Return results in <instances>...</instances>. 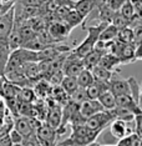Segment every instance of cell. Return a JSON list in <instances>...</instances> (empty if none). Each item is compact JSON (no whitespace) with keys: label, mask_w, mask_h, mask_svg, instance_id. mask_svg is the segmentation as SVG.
I'll return each instance as SVG.
<instances>
[{"label":"cell","mask_w":142,"mask_h":146,"mask_svg":"<svg viewBox=\"0 0 142 146\" xmlns=\"http://www.w3.org/2000/svg\"><path fill=\"white\" fill-rule=\"evenodd\" d=\"M107 24L105 23H98L96 25H90V26H84L87 31V36L85 38V40L81 42L77 48H75L74 50H71V52L75 56L82 59L84 56H86L92 49L95 48L96 42L98 41V36H100L101 31L105 29V26Z\"/></svg>","instance_id":"obj_1"},{"label":"cell","mask_w":142,"mask_h":146,"mask_svg":"<svg viewBox=\"0 0 142 146\" xmlns=\"http://www.w3.org/2000/svg\"><path fill=\"white\" fill-rule=\"evenodd\" d=\"M100 135V132L92 131L85 125L77 126V127H72V134L69 140L61 142L60 145H69V146H87L92 144L96 137Z\"/></svg>","instance_id":"obj_2"},{"label":"cell","mask_w":142,"mask_h":146,"mask_svg":"<svg viewBox=\"0 0 142 146\" xmlns=\"http://www.w3.org/2000/svg\"><path fill=\"white\" fill-rule=\"evenodd\" d=\"M112 120H115V117L112 115L111 110H102L100 112H97V114L90 116L89 119H86L85 126L92 131L101 132L106 126L111 124Z\"/></svg>","instance_id":"obj_3"},{"label":"cell","mask_w":142,"mask_h":146,"mask_svg":"<svg viewBox=\"0 0 142 146\" xmlns=\"http://www.w3.org/2000/svg\"><path fill=\"white\" fill-rule=\"evenodd\" d=\"M82 70H84L82 59L75 56L70 51V55L66 56L65 62H64V65H62V69H61L62 74L65 76H74V78H76Z\"/></svg>","instance_id":"obj_4"},{"label":"cell","mask_w":142,"mask_h":146,"mask_svg":"<svg viewBox=\"0 0 142 146\" xmlns=\"http://www.w3.org/2000/svg\"><path fill=\"white\" fill-rule=\"evenodd\" d=\"M57 136L56 129H52L49 125H40L36 130V140L40 146H52L55 142V139Z\"/></svg>","instance_id":"obj_5"},{"label":"cell","mask_w":142,"mask_h":146,"mask_svg":"<svg viewBox=\"0 0 142 146\" xmlns=\"http://www.w3.org/2000/svg\"><path fill=\"white\" fill-rule=\"evenodd\" d=\"M70 30L71 29L69 28L64 21H54L49 26L48 34L51 38L52 42H59V41L64 40L65 38H67Z\"/></svg>","instance_id":"obj_6"},{"label":"cell","mask_w":142,"mask_h":146,"mask_svg":"<svg viewBox=\"0 0 142 146\" xmlns=\"http://www.w3.org/2000/svg\"><path fill=\"white\" fill-rule=\"evenodd\" d=\"M102 110H104V108L97 100H85L79 105V112L85 119H89L90 116L97 114Z\"/></svg>","instance_id":"obj_7"},{"label":"cell","mask_w":142,"mask_h":146,"mask_svg":"<svg viewBox=\"0 0 142 146\" xmlns=\"http://www.w3.org/2000/svg\"><path fill=\"white\" fill-rule=\"evenodd\" d=\"M116 106L126 109V110L131 111L133 115L142 114L141 106L138 105L130 95H118V96H116Z\"/></svg>","instance_id":"obj_8"},{"label":"cell","mask_w":142,"mask_h":146,"mask_svg":"<svg viewBox=\"0 0 142 146\" xmlns=\"http://www.w3.org/2000/svg\"><path fill=\"white\" fill-rule=\"evenodd\" d=\"M108 90L115 96L118 95H130V84L127 79H114L108 81Z\"/></svg>","instance_id":"obj_9"},{"label":"cell","mask_w":142,"mask_h":146,"mask_svg":"<svg viewBox=\"0 0 142 146\" xmlns=\"http://www.w3.org/2000/svg\"><path fill=\"white\" fill-rule=\"evenodd\" d=\"M127 124H128V122L118 120V119L112 120L111 124L108 125V126H110L111 135L114 136L115 139H117V140H121V139H124L125 136L130 135V129H128Z\"/></svg>","instance_id":"obj_10"},{"label":"cell","mask_w":142,"mask_h":146,"mask_svg":"<svg viewBox=\"0 0 142 146\" xmlns=\"http://www.w3.org/2000/svg\"><path fill=\"white\" fill-rule=\"evenodd\" d=\"M106 90H108V82L94 80V82L90 86L85 89V94H86L87 100H97L98 96Z\"/></svg>","instance_id":"obj_11"},{"label":"cell","mask_w":142,"mask_h":146,"mask_svg":"<svg viewBox=\"0 0 142 146\" xmlns=\"http://www.w3.org/2000/svg\"><path fill=\"white\" fill-rule=\"evenodd\" d=\"M14 130H16L22 136V139L26 140V139L31 137L32 134H34V130L31 129V125L29 122L28 117H24V116H20V117H16L14 121Z\"/></svg>","instance_id":"obj_12"},{"label":"cell","mask_w":142,"mask_h":146,"mask_svg":"<svg viewBox=\"0 0 142 146\" xmlns=\"http://www.w3.org/2000/svg\"><path fill=\"white\" fill-rule=\"evenodd\" d=\"M94 8L95 6H94V1H92V0H77V1H74V4H72V9H74L84 20L89 16V14L94 10Z\"/></svg>","instance_id":"obj_13"},{"label":"cell","mask_w":142,"mask_h":146,"mask_svg":"<svg viewBox=\"0 0 142 146\" xmlns=\"http://www.w3.org/2000/svg\"><path fill=\"white\" fill-rule=\"evenodd\" d=\"M98 65L114 72L115 69H116L118 65H121V62H120V59H118L116 55L110 54V52H105V54L101 56Z\"/></svg>","instance_id":"obj_14"},{"label":"cell","mask_w":142,"mask_h":146,"mask_svg":"<svg viewBox=\"0 0 142 146\" xmlns=\"http://www.w3.org/2000/svg\"><path fill=\"white\" fill-rule=\"evenodd\" d=\"M91 74L94 76V80L102 81V82H108L114 78V72L107 70V69H105V68H102L100 65H96L95 68H92Z\"/></svg>","instance_id":"obj_15"},{"label":"cell","mask_w":142,"mask_h":146,"mask_svg":"<svg viewBox=\"0 0 142 146\" xmlns=\"http://www.w3.org/2000/svg\"><path fill=\"white\" fill-rule=\"evenodd\" d=\"M97 101L101 104L104 108V110H112L116 108V96H115L110 90L104 91L102 94L98 96Z\"/></svg>","instance_id":"obj_16"},{"label":"cell","mask_w":142,"mask_h":146,"mask_svg":"<svg viewBox=\"0 0 142 146\" xmlns=\"http://www.w3.org/2000/svg\"><path fill=\"white\" fill-rule=\"evenodd\" d=\"M19 91H20V88L18 85L13 84L5 79L4 84L1 86V90H0V95L4 96V99H16Z\"/></svg>","instance_id":"obj_17"},{"label":"cell","mask_w":142,"mask_h":146,"mask_svg":"<svg viewBox=\"0 0 142 146\" xmlns=\"http://www.w3.org/2000/svg\"><path fill=\"white\" fill-rule=\"evenodd\" d=\"M61 119H62V115H61V109L59 108H52L48 114V119H46V125L51 126L52 129H56L57 130L61 125Z\"/></svg>","instance_id":"obj_18"},{"label":"cell","mask_w":142,"mask_h":146,"mask_svg":"<svg viewBox=\"0 0 142 146\" xmlns=\"http://www.w3.org/2000/svg\"><path fill=\"white\" fill-rule=\"evenodd\" d=\"M60 84H61L62 91H64L67 96L72 95L75 91H76V89L79 88L76 78H74V76H64Z\"/></svg>","instance_id":"obj_19"},{"label":"cell","mask_w":142,"mask_h":146,"mask_svg":"<svg viewBox=\"0 0 142 146\" xmlns=\"http://www.w3.org/2000/svg\"><path fill=\"white\" fill-rule=\"evenodd\" d=\"M62 20H64V23H65V24L67 25L70 29L76 28V26H79L80 24H82V23H84V19H82L81 16L79 15L72 8L69 9V11L66 13L65 18L62 19Z\"/></svg>","instance_id":"obj_20"},{"label":"cell","mask_w":142,"mask_h":146,"mask_svg":"<svg viewBox=\"0 0 142 146\" xmlns=\"http://www.w3.org/2000/svg\"><path fill=\"white\" fill-rule=\"evenodd\" d=\"M117 34H118V29H116L112 24H107L104 30L101 31L100 36H98V41H102V42L112 41L117 38Z\"/></svg>","instance_id":"obj_21"},{"label":"cell","mask_w":142,"mask_h":146,"mask_svg":"<svg viewBox=\"0 0 142 146\" xmlns=\"http://www.w3.org/2000/svg\"><path fill=\"white\" fill-rule=\"evenodd\" d=\"M76 81H77L79 88L86 89L87 86H90L92 82H94V76L91 74V70L84 69V70L76 76Z\"/></svg>","instance_id":"obj_22"},{"label":"cell","mask_w":142,"mask_h":146,"mask_svg":"<svg viewBox=\"0 0 142 146\" xmlns=\"http://www.w3.org/2000/svg\"><path fill=\"white\" fill-rule=\"evenodd\" d=\"M111 112H112V115H114L115 119H118V120L126 121V122H132L135 119V115L132 114L131 111H128L124 108H118V106H116L115 109H112Z\"/></svg>","instance_id":"obj_23"},{"label":"cell","mask_w":142,"mask_h":146,"mask_svg":"<svg viewBox=\"0 0 142 146\" xmlns=\"http://www.w3.org/2000/svg\"><path fill=\"white\" fill-rule=\"evenodd\" d=\"M115 11H112L108 6L104 5L97 10V20L98 23H105V24H111L112 16H114Z\"/></svg>","instance_id":"obj_24"},{"label":"cell","mask_w":142,"mask_h":146,"mask_svg":"<svg viewBox=\"0 0 142 146\" xmlns=\"http://www.w3.org/2000/svg\"><path fill=\"white\" fill-rule=\"evenodd\" d=\"M116 40L122 42V44H133V30L128 26L118 30Z\"/></svg>","instance_id":"obj_25"},{"label":"cell","mask_w":142,"mask_h":146,"mask_svg":"<svg viewBox=\"0 0 142 146\" xmlns=\"http://www.w3.org/2000/svg\"><path fill=\"white\" fill-rule=\"evenodd\" d=\"M127 81H128V84H130V96L137 102L138 105H140V96H141V86H140V84H138V82L136 81V79L132 78V76L127 79Z\"/></svg>","instance_id":"obj_26"},{"label":"cell","mask_w":142,"mask_h":146,"mask_svg":"<svg viewBox=\"0 0 142 146\" xmlns=\"http://www.w3.org/2000/svg\"><path fill=\"white\" fill-rule=\"evenodd\" d=\"M34 99H35V94L31 89L20 88V91H19L16 100H19V102H22V104H31L34 101Z\"/></svg>","instance_id":"obj_27"},{"label":"cell","mask_w":142,"mask_h":146,"mask_svg":"<svg viewBox=\"0 0 142 146\" xmlns=\"http://www.w3.org/2000/svg\"><path fill=\"white\" fill-rule=\"evenodd\" d=\"M118 13L124 16L125 19H127L128 21L131 20L132 18H133L135 15V9H133V6H132L131 4V1L130 0H125V3L121 5V8H120V10H118Z\"/></svg>","instance_id":"obj_28"},{"label":"cell","mask_w":142,"mask_h":146,"mask_svg":"<svg viewBox=\"0 0 142 146\" xmlns=\"http://www.w3.org/2000/svg\"><path fill=\"white\" fill-rule=\"evenodd\" d=\"M111 24L114 25L116 29H118V30H121V29H124V28H127L128 24H130V21H128L127 19H125L124 16H122L118 11H116V13L114 14V16H112Z\"/></svg>","instance_id":"obj_29"},{"label":"cell","mask_w":142,"mask_h":146,"mask_svg":"<svg viewBox=\"0 0 142 146\" xmlns=\"http://www.w3.org/2000/svg\"><path fill=\"white\" fill-rule=\"evenodd\" d=\"M70 99H71V101L76 102V104H81L82 101L87 100L86 94H85V89L77 88V89H76V91H75L72 95H70Z\"/></svg>","instance_id":"obj_30"},{"label":"cell","mask_w":142,"mask_h":146,"mask_svg":"<svg viewBox=\"0 0 142 146\" xmlns=\"http://www.w3.org/2000/svg\"><path fill=\"white\" fill-rule=\"evenodd\" d=\"M16 3H19V5L25 6V8H40L44 5L41 0H18Z\"/></svg>","instance_id":"obj_31"},{"label":"cell","mask_w":142,"mask_h":146,"mask_svg":"<svg viewBox=\"0 0 142 146\" xmlns=\"http://www.w3.org/2000/svg\"><path fill=\"white\" fill-rule=\"evenodd\" d=\"M124 3H125V0H107L106 4H105V5L108 6V8H110L112 11L116 13V11L120 10L121 5L124 4Z\"/></svg>","instance_id":"obj_32"},{"label":"cell","mask_w":142,"mask_h":146,"mask_svg":"<svg viewBox=\"0 0 142 146\" xmlns=\"http://www.w3.org/2000/svg\"><path fill=\"white\" fill-rule=\"evenodd\" d=\"M9 140H10L11 144H19V142H22L24 141V139H22V136L19 134L16 130H13L10 131V135H9Z\"/></svg>","instance_id":"obj_33"},{"label":"cell","mask_w":142,"mask_h":146,"mask_svg":"<svg viewBox=\"0 0 142 146\" xmlns=\"http://www.w3.org/2000/svg\"><path fill=\"white\" fill-rule=\"evenodd\" d=\"M16 1H18V0H0V3H1V5H3V14L8 11L9 9H11L13 6L16 4Z\"/></svg>","instance_id":"obj_34"},{"label":"cell","mask_w":142,"mask_h":146,"mask_svg":"<svg viewBox=\"0 0 142 146\" xmlns=\"http://www.w3.org/2000/svg\"><path fill=\"white\" fill-rule=\"evenodd\" d=\"M131 146H142L141 136L136 135L135 132H132L131 134Z\"/></svg>","instance_id":"obj_35"},{"label":"cell","mask_w":142,"mask_h":146,"mask_svg":"<svg viewBox=\"0 0 142 146\" xmlns=\"http://www.w3.org/2000/svg\"><path fill=\"white\" fill-rule=\"evenodd\" d=\"M116 146H131V134L125 136V137L121 139V140H118Z\"/></svg>","instance_id":"obj_36"},{"label":"cell","mask_w":142,"mask_h":146,"mask_svg":"<svg viewBox=\"0 0 142 146\" xmlns=\"http://www.w3.org/2000/svg\"><path fill=\"white\" fill-rule=\"evenodd\" d=\"M92 1H94L95 9H100V8H102V6L106 4L107 0H92Z\"/></svg>","instance_id":"obj_37"},{"label":"cell","mask_w":142,"mask_h":146,"mask_svg":"<svg viewBox=\"0 0 142 146\" xmlns=\"http://www.w3.org/2000/svg\"><path fill=\"white\" fill-rule=\"evenodd\" d=\"M10 146H25V145H24V141H22V142H19V144H11Z\"/></svg>","instance_id":"obj_38"},{"label":"cell","mask_w":142,"mask_h":146,"mask_svg":"<svg viewBox=\"0 0 142 146\" xmlns=\"http://www.w3.org/2000/svg\"><path fill=\"white\" fill-rule=\"evenodd\" d=\"M51 0H41V3L42 4H48V3H50Z\"/></svg>","instance_id":"obj_39"},{"label":"cell","mask_w":142,"mask_h":146,"mask_svg":"<svg viewBox=\"0 0 142 146\" xmlns=\"http://www.w3.org/2000/svg\"><path fill=\"white\" fill-rule=\"evenodd\" d=\"M3 14V5H1V3H0V15Z\"/></svg>","instance_id":"obj_40"}]
</instances>
